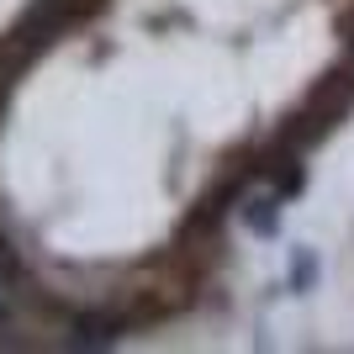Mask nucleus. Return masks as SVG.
<instances>
[{
	"mask_svg": "<svg viewBox=\"0 0 354 354\" xmlns=\"http://www.w3.org/2000/svg\"><path fill=\"white\" fill-rule=\"evenodd\" d=\"M133 328V312H80L69 328V344L74 349H111Z\"/></svg>",
	"mask_w": 354,
	"mask_h": 354,
	"instance_id": "3",
	"label": "nucleus"
},
{
	"mask_svg": "<svg viewBox=\"0 0 354 354\" xmlns=\"http://www.w3.org/2000/svg\"><path fill=\"white\" fill-rule=\"evenodd\" d=\"M254 169H265V175H270V191L281 196V201H296V196L307 191V164H301V153L286 148V143L265 148V159L254 164Z\"/></svg>",
	"mask_w": 354,
	"mask_h": 354,
	"instance_id": "2",
	"label": "nucleus"
},
{
	"mask_svg": "<svg viewBox=\"0 0 354 354\" xmlns=\"http://www.w3.org/2000/svg\"><path fill=\"white\" fill-rule=\"evenodd\" d=\"M307 111L323 122V133H333V127H339V117H349V111H354V53L339 64V69H328L323 80L312 85Z\"/></svg>",
	"mask_w": 354,
	"mask_h": 354,
	"instance_id": "1",
	"label": "nucleus"
},
{
	"mask_svg": "<svg viewBox=\"0 0 354 354\" xmlns=\"http://www.w3.org/2000/svg\"><path fill=\"white\" fill-rule=\"evenodd\" d=\"M281 196L270 191V196H243L238 201V217H243V227H249L254 238H281Z\"/></svg>",
	"mask_w": 354,
	"mask_h": 354,
	"instance_id": "4",
	"label": "nucleus"
},
{
	"mask_svg": "<svg viewBox=\"0 0 354 354\" xmlns=\"http://www.w3.org/2000/svg\"><path fill=\"white\" fill-rule=\"evenodd\" d=\"M27 281V259H21V249L11 243V233H0V291H11V286Z\"/></svg>",
	"mask_w": 354,
	"mask_h": 354,
	"instance_id": "5",
	"label": "nucleus"
},
{
	"mask_svg": "<svg viewBox=\"0 0 354 354\" xmlns=\"http://www.w3.org/2000/svg\"><path fill=\"white\" fill-rule=\"evenodd\" d=\"M6 323H11V317H6V307H0V333H6Z\"/></svg>",
	"mask_w": 354,
	"mask_h": 354,
	"instance_id": "8",
	"label": "nucleus"
},
{
	"mask_svg": "<svg viewBox=\"0 0 354 354\" xmlns=\"http://www.w3.org/2000/svg\"><path fill=\"white\" fill-rule=\"evenodd\" d=\"M344 37H349V53H354V16L344 21Z\"/></svg>",
	"mask_w": 354,
	"mask_h": 354,
	"instance_id": "7",
	"label": "nucleus"
},
{
	"mask_svg": "<svg viewBox=\"0 0 354 354\" xmlns=\"http://www.w3.org/2000/svg\"><path fill=\"white\" fill-rule=\"evenodd\" d=\"M317 275H323V265H317V254L307 249V243H301V249H291V291H312V286H317Z\"/></svg>",
	"mask_w": 354,
	"mask_h": 354,
	"instance_id": "6",
	"label": "nucleus"
}]
</instances>
